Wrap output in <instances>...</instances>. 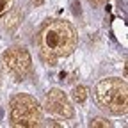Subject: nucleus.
<instances>
[{"label": "nucleus", "instance_id": "nucleus-1", "mask_svg": "<svg viewBox=\"0 0 128 128\" xmlns=\"http://www.w3.org/2000/svg\"><path fill=\"white\" fill-rule=\"evenodd\" d=\"M38 48L48 66H55L59 59L70 57L76 48V32L73 25L66 20L46 22L38 34Z\"/></svg>", "mask_w": 128, "mask_h": 128}, {"label": "nucleus", "instance_id": "nucleus-2", "mask_svg": "<svg viewBox=\"0 0 128 128\" xmlns=\"http://www.w3.org/2000/svg\"><path fill=\"white\" fill-rule=\"evenodd\" d=\"M94 100L112 116H124L128 110V87L121 78H105L94 86Z\"/></svg>", "mask_w": 128, "mask_h": 128}, {"label": "nucleus", "instance_id": "nucleus-3", "mask_svg": "<svg viewBox=\"0 0 128 128\" xmlns=\"http://www.w3.org/2000/svg\"><path fill=\"white\" fill-rule=\"evenodd\" d=\"M9 121L16 128H36L43 121V110L30 94H16L9 102Z\"/></svg>", "mask_w": 128, "mask_h": 128}, {"label": "nucleus", "instance_id": "nucleus-4", "mask_svg": "<svg viewBox=\"0 0 128 128\" xmlns=\"http://www.w3.org/2000/svg\"><path fill=\"white\" fill-rule=\"evenodd\" d=\"M2 64H4L6 71L14 80H18V82L25 80L32 73L30 54L25 50V48H20V46H12L9 50H6L2 54Z\"/></svg>", "mask_w": 128, "mask_h": 128}, {"label": "nucleus", "instance_id": "nucleus-5", "mask_svg": "<svg viewBox=\"0 0 128 128\" xmlns=\"http://www.w3.org/2000/svg\"><path fill=\"white\" fill-rule=\"evenodd\" d=\"M43 107L48 114H54L57 118H62V119H71L75 116V108L73 105L70 103L68 96L64 94L60 89H50L46 94H44V102H43Z\"/></svg>", "mask_w": 128, "mask_h": 128}, {"label": "nucleus", "instance_id": "nucleus-6", "mask_svg": "<svg viewBox=\"0 0 128 128\" xmlns=\"http://www.w3.org/2000/svg\"><path fill=\"white\" fill-rule=\"evenodd\" d=\"M4 16H6V23H4V28H6V30H12L16 25L20 23V12H18V11H12V9H11V11H7Z\"/></svg>", "mask_w": 128, "mask_h": 128}, {"label": "nucleus", "instance_id": "nucleus-7", "mask_svg": "<svg viewBox=\"0 0 128 128\" xmlns=\"http://www.w3.org/2000/svg\"><path fill=\"white\" fill-rule=\"evenodd\" d=\"M71 96H73V100H75L76 103H84V102L87 100V96H89V89H87L86 86H76V87L73 89Z\"/></svg>", "mask_w": 128, "mask_h": 128}, {"label": "nucleus", "instance_id": "nucleus-8", "mask_svg": "<svg viewBox=\"0 0 128 128\" xmlns=\"http://www.w3.org/2000/svg\"><path fill=\"white\" fill-rule=\"evenodd\" d=\"M89 126H91V128H110L112 123L107 121L105 118H94V119L89 121Z\"/></svg>", "mask_w": 128, "mask_h": 128}, {"label": "nucleus", "instance_id": "nucleus-9", "mask_svg": "<svg viewBox=\"0 0 128 128\" xmlns=\"http://www.w3.org/2000/svg\"><path fill=\"white\" fill-rule=\"evenodd\" d=\"M12 6H14V0H0V18H2L7 11H11Z\"/></svg>", "mask_w": 128, "mask_h": 128}, {"label": "nucleus", "instance_id": "nucleus-10", "mask_svg": "<svg viewBox=\"0 0 128 128\" xmlns=\"http://www.w3.org/2000/svg\"><path fill=\"white\" fill-rule=\"evenodd\" d=\"M107 2H108V0H89V4H92V6H103Z\"/></svg>", "mask_w": 128, "mask_h": 128}, {"label": "nucleus", "instance_id": "nucleus-11", "mask_svg": "<svg viewBox=\"0 0 128 128\" xmlns=\"http://www.w3.org/2000/svg\"><path fill=\"white\" fill-rule=\"evenodd\" d=\"M43 2H44V0H30V4H32V6H36V7H39Z\"/></svg>", "mask_w": 128, "mask_h": 128}, {"label": "nucleus", "instance_id": "nucleus-12", "mask_svg": "<svg viewBox=\"0 0 128 128\" xmlns=\"http://www.w3.org/2000/svg\"><path fill=\"white\" fill-rule=\"evenodd\" d=\"M73 7H75V12H76V14H80V6H78L76 2H73Z\"/></svg>", "mask_w": 128, "mask_h": 128}]
</instances>
